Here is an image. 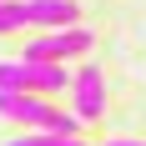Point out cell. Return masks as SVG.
Wrapping results in <instances>:
<instances>
[{"label": "cell", "instance_id": "6da1fadb", "mask_svg": "<svg viewBox=\"0 0 146 146\" xmlns=\"http://www.w3.org/2000/svg\"><path fill=\"white\" fill-rule=\"evenodd\" d=\"M0 116L20 121L30 131H60V136L81 131V116H76V111H56L40 91H0Z\"/></svg>", "mask_w": 146, "mask_h": 146}, {"label": "cell", "instance_id": "7a4b0ae2", "mask_svg": "<svg viewBox=\"0 0 146 146\" xmlns=\"http://www.w3.org/2000/svg\"><path fill=\"white\" fill-rule=\"evenodd\" d=\"M0 91H40V96H56V91H71V71L60 60H0Z\"/></svg>", "mask_w": 146, "mask_h": 146}, {"label": "cell", "instance_id": "3957f363", "mask_svg": "<svg viewBox=\"0 0 146 146\" xmlns=\"http://www.w3.org/2000/svg\"><path fill=\"white\" fill-rule=\"evenodd\" d=\"M86 50H91V30L86 25H56L45 35H35L20 56H30V60H76Z\"/></svg>", "mask_w": 146, "mask_h": 146}, {"label": "cell", "instance_id": "277c9868", "mask_svg": "<svg viewBox=\"0 0 146 146\" xmlns=\"http://www.w3.org/2000/svg\"><path fill=\"white\" fill-rule=\"evenodd\" d=\"M71 96H76V116L81 121H101V111H106V76H101L96 60H86L71 76Z\"/></svg>", "mask_w": 146, "mask_h": 146}, {"label": "cell", "instance_id": "5b68a950", "mask_svg": "<svg viewBox=\"0 0 146 146\" xmlns=\"http://www.w3.org/2000/svg\"><path fill=\"white\" fill-rule=\"evenodd\" d=\"M25 20L40 30H56V25H76L81 10H76V0H25Z\"/></svg>", "mask_w": 146, "mask_h": 146}, {"label": "cell", "instance_id": "8992f818", "mask_svg": "<svg viewBox=\"0 0 146 146\" xmlns=\"http://www.w3.org/2000/svg\"><path fill=\"white\" fill-rule=\"evenodd\" d=\"M5 146H86L81 136H60V131H25V136H10Z\"/></svg>", "mask_w": 146, "mask_h": 146}, {"label": "cell", "instance_id": "52a82bcc", "mask_svg": "<svg viewBox=\"0 0 146 146\" xmlns=\"http://www.w3.org/2000/svg\"><path fill=\"white\" fill-rule=\"evenodd\" d=\"M20 25H30L25 20V0H0V35H10Z\"/></svg>", "mask_w": 146, "mask_h": 146}, {"label": "cell", "instance_id": "ba28073f", "mask_svg": "<svg viewBox=\"0 0 146 146\" xmlns=\"http://www.w3.org/2000/svg\"><path fill=\"white\" fill-rule=\"evenodd\" d=\"M106 146H146V141H126V136H121V141H106Z\"/></svg>", "mask_w": 146, "mask_h": 146}]
</instances>
